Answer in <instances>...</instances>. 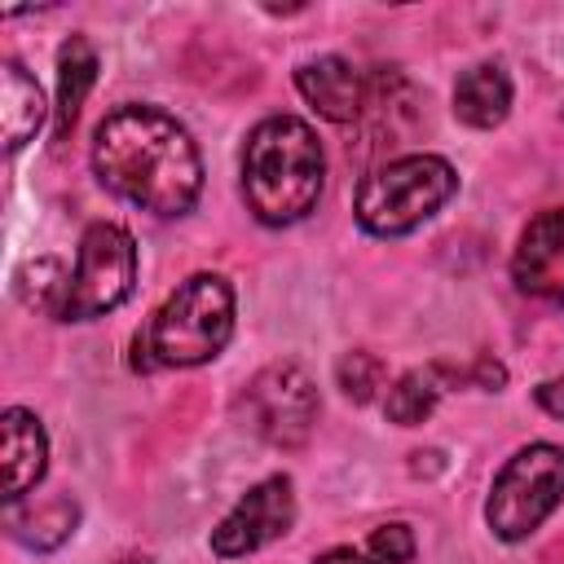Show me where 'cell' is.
<instances>
[{
	"mask_svg": "<svg viewBox=\"0 0 564 564\" xmlns=\"http://www.w3.org/2000/svg\"><path fill=\"white\" fill-rule=\"evenodd\" d=\"M317 564H379L370 551H352V546H335V551H326Z\"/></svg>",
	"mask_w": 564,
	"mask_h": 564,
	"instance_id": "ffe728a7",
	"label": "cell"
},
{
	"mask_svg": "<svg viewBox=\"0 0 564 564\" xmlns=\"http://www.w3.org/2000/svg\"><path fill=\"white\" fill-rule=\"evenodd\" d=\"M291 524H295V494H291V480H286V476H269V480H260L256 489H247V494L238 498V507L216 524L212 551H216L220 560H234V555L260 551L264 542L282 538Z\"/></svg>",
	"mask_w": 564,
	"mask_h": 564,
	"instance_id": "ba28073f",
	"label": "cell"
},
{
	"mask_svg": "<svg viewBox=\"0 0 564 564\" xmlns=\"http://www.w3.org/2000/svg\"><path fill=\"white\" fill-rule=\"evenodd\" d=\"M458 189V172L436 154H405L397 163H383L357 185L352 212L366 234L397 238L423 225L441 203Z\"/></svg>",
	"mask_w": 564,
	"mask_h": 564,
	"instance_id": "277c9868",
	"label": "cell"
},
{
	"mask_svg": "<svg viewBox=\"0 0 564 564\" xmlns=\"http://www.w3.org/2000/svg\"><path fill=\"white\" fill-rule=\"evenodd\" d=\"M4 502H22L26 489L40 485L44 467H48V441L44 427L35 423V414L26 410H4Z\"/></svg>",
	"mask_w": 564,
	"mask_h": 564,
	"instance_id": "8fae6325",
	"label": "cell"
},
{
	"mask_svg": "<svg viewBox=\"0 0 564 564\" xmlns=\"http://www.w3.org/2000/svg\"><path fill=\"white\" fill-rule=\"evenodd\" d=\"M4 106H0V119H4V150H22L35 128L44 123V93L40 84L18 66V62H4Z\"/></svg>",
	"mask_w": 564,
	"mask_h": 564,
	"instance_id": "5bb4252c",
	"label": "cell"
},
{
	"mask_svg": "<svg viewBox=\"0 0 564 564\" xmlns=\"http://www.w3.org/2000/svg\"><path fill=\"white\" fill-rule=\"evenodd\" d=\"M511 278L524 295L564 300V207L533 216L511 256Z\"/></svg>",
	"mask_w": 564,
	"mask_h": 564,
	"instance_id": "9c48e42d",
	"label": "cell"
},
{
	"mask_svg": "<svg viewBox=\"0 0 564 564\" xmlns=\"http://www.w3.org/2000/svg\"><path fill=\"white\" fill-rule=\"evenodd\" d=\"M326 176L322 141L295 115H273L251 128L242 150V198L264 225H295L317 207Z\"/></svg>",
	"mask_w": 564,
	"mask_h": 564,
	"instance_id": "7a4b0ae2",
	"label": "cell"
},
{
	"mask_svg": "<svg viewBox=\"0 0 564 564\" xmlns=\"http://www.w3.org/2000/svg\"><path fill=\"white\" fill-rule=\"evenodd\" d=\"M511 110V79L502 66L485 62V66H471L458 75L454 84V115L471 128H494L502 123Z\"/></svg>",
	"mask_w": 564,
	"mask_h": 564,
	"instance_id": "7c38bea8",
	"label": "cell"
},
{
	"mask_svg": "<svg viewBox=\"0 0 564 564\" xmlns=\"http://www.w3.org/2000/svg\"><path fill=\"white\" fill-rule=\"evenodd\" d=\"M137 282V242L128 229L97 220L84 229L79 238V256H75V273L66 282V300H62V322H93L110 308H119L132 295Z\"/></svg>",
	"mask_w": 564,
	"mask_h": 564,
	"instance_id": "8992f818",
	"label": "cell"
},
{
	"mask_svg": "<svg viewBox=\"0 0 564 564\" xmlns=\"http://www.w3.org/2000/svg\"><path fill=\"white\" fill-rule=\"evenodd\" d=\"M75 520H79V507H75L70 498H53V502L35 507L31 516H22L18 507H9V533H13L18 542L35 546V551H53V546H62V542L70 538Z\"/></svg>",
	"mask_w": 564,
	"mask_h": 564,
	"instance_id": "9a60e30c",
	"label": "cell"
},
{
	"mask_svg": "<svg viewBox=\"0 0 564 564\" xmlns=\"http://www.w3.org/2000/svg\"><path fill=\"white\" fill-rule=\"evenodd\" d=\"M560 502H564V449L560 445H529L494 476L485 520L502 542H520Z\"/></svg>",
	"mask_w": 564,
	"mask_h": 564,
	"instance_id": "5b68a950",
	"label": "cell"
},
{
	"mask_svg": "<svg viewBox=\"0 0 564 564\" xmlns=\"http://www.w3.org/2000/svg\"><path fill=\"white\" fill-rule=\"evenodd\" d=\"M93 167L106 189L154 216H185L203 189L198 145L159 106L110 110L93 137Z\"/></svg>",
	"mask_w": 564,
	"mask_h": 564,
	"instance_id": "6da1fadb",
	"label": "cell"
},
{
	"mask_svg": "<svg viewBox=\"0 0 564 564\" xmlns=\"http://www.w3.org/2000/svg\"><path fill=\"white\" fill-rule=\"evenodd\" d=\"M366 551H370L379 564H410V555H414V538H410L405 524H379V529L370 533Z\"/></svg>",
	"mask_w": 564,
	"mask_h": 564,
	"instance_id": "ac0fdd59",
	"label": "cell"
},
{
	"mask_svg": "<svg viewBox=\"0 0 564 564\" xmlns=\"http://www.w3.org/2000/svg\"><path fill=\"white\" fill-rule=\"evenodd\" d=\"M441 392H445V388H441V366L410 370V375H401V379L388 388L383 410H388V419H392V423L414 427V423H423V419L432 414V405H436V397H441Z\"/></svg>",
	"mask_w": 564,
	"mask_h": 564,
	"instance_id": "2e32d148",
	"label": "cell"
},
{
	"mask_svg": "<svg viewBox=\"0 0 564 564\" xmlns=\"http://www.w3.org/2000/svg\"><path fill=\"white\" fill-rule=\"evenodd\" d=\"M242 410H247V423H251L269 445L295 449V445H304L308 432H313V419H317V388H313V379H308L295 361H273V366H264V370L247 383Z\"/></svg>",
	"mask_w": 564,
	"mask_h": 564,
	"instance_id": "52a82bcc",
	"label": "cell"
},
{
	"mask_svg": "<svg viewBox=\"0 0 564 564\" xmlns=\"http://www.w3.org/2000/svg\"><path fill=\"white\" fill-rule=\"evenodd\" d=\"M93 84H97V53L84 35H70L57 53V128H53L57 141L70 137V128L79 119V106H84Z\"/></svg>",
	"mask_w": 564,
	"mask_h": 564,
	"instance_id": "4fadbf2b",
	"label": "cell"
},
{
	"mask_svg": "<svg viewBox=\"0 0 564 564\" xmlns=\"http://www.w3.org/2000/svg\"><path fill=\"white\" fill-rule=\"evenodd\" d=\"M533 397H538V405H542L551 419H564V375H560V379L538 383V388H533Z\"/></svg>",
	"mask_w": 564,
	"mask_h": 564,
	"instance_id": "d6986e66",
	"label": "cell"
},
{
	"mask_svg": "<svg viewBox=\"0 0 564 564\" xmlns=\"http://www.w3.org/2000/svg\"><path fill=\"white\" fill-rule=\"evenodd\" d=\"M339 388H344V397H352V401H370L375 392H379V383H383V361L375 357V352H344V361H339Z\"/></svg>",
	"mask_w": 564,
	"mask_h": 564,
	"instance_id": "e0dca14e",
	"label": "cell"
},
{
	"mask_svg": "<svg viewBox=\"0 0 564 564\" xmlns=\"http://www.w3.org/2000/svg\"><path fill=\"white\" fill-rule=\"evenodd\" d=\"M234 335V291L220 273L185 278L132 339V370H181L212 361Z\"/></svg>",
	"mask_w": 564,
	"mask_h": 564,
	"instance_id": "3957f363",
	"label": "cell"
},
{
	"mask_svg": "<svg viewBox=\"0 0 564 564\" xmlns=\"http://www.w3.org/2000/svg\"><path fill=\"white\" fill-rule=\"evenodd\" d=\"M295 88H300L304 101H308L322 119H330V123H352V119H361V115H366V101H370L366 79H361L357 66L344 62V57L304 62V66L295 70Z\"/></svg>",
	"mask_w": 564,
	"mask_h": 564,
	"instance_id": "30bf717a",
	"label": "cell"
}]
</instances>
